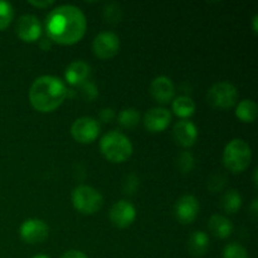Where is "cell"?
Listing matches in <instances>:
<instances>
[{
  "label": "cell",
  "mask_w": 258,
  "mask_h": 258,
  "mask_svg": "<svg viewBox=\"0 0 258 258\" xmlns=\"http://www.w3.org/2000/svg\"><path fill=\"white\" fill-rule=\"evenodd\" d=\"M47 38L62 45L80 42L87 29V20L80 8L64 4L50 10L45 18Z\"/></svg>",
  "instance_id": "obj_1"
},
{
  "label": "cell",
  "mask_w": 258,
  "mask_h": 258,
  "mask_svg": "<svg viewBox=\"0 0 258 258\" xmlns=\"http://www.w3.org/2000/svg\"><path fill=\"white\" fill-rule=\"evenodd\" d=\"M68 96L64 82L54 76H40L32 83L29 101L33 107L43 113L57 110Z\"/></svg>",
  "instance_id": "obj_2"
},
{
  "label": "cell",
  "mask_w": 258,
  "mask_h": 258,
  "mask_svg": "<svg viewBox=\"0 0 258 258\" xmlns=\"http://www.w3.org/2000/svg\"><path fill=\"white\" fill-rule=\"evenodd\" d=\"M100 150L108 161L115 164L125 163L133 155L130 139L120 131H108L100 141Z\"/></svg>",
  "instance_id": "obj_3"
},
{
  "label": "cell",
  "mask_w": 258,
  "mask_h": 258,
  "mask_svg": "<svg viewBox=\"0 0 258 258\" xmlns=\"http://www.w3.org/2000/svg\"><path fill=\"white\" fill-rule=\"evenodd\" d=\"M252 160V149L242 139H233L226 145L223 151V164L232 173H242L249 166Z\"/></svg>",
  "instance_id": "obj_4"
},
{
  "label": "cell",
  "mask_w": 258,
  "mask_h": 258,
  "mask_svg": "<svg viewBox=\"0 0 258 258\" xmlns=\"http://www.w3.org/2000/svg\"><path fill=\"white\" fill-rule=\"evenodd\" d=\"M72 204L77 212L91 216L102 208L103 198L97 189L90 185H78L72 191Z\"/></svg>",
  "instance_id": "obj_5"
},
{
  "label": "cell",
  "mask_w": 258,
  "mask_h": 258,
  "mask_svg": "<svg viewBox=\"0 0 258 258\" xmlns=\"http://www.w3.org/2000/svg\"><path fill=\"white\" fill-rule=\"evenodd\" d=\"M207 100L209 105L219 110H229L237 105L238 91L236 86L229 82L214 83L207 93Z\"/></svg>",
  "instance_id": "obj_6"
},
{
  "label": "cell",
  "mask_w": 258,
  "mask_h": 258,
  "mask_svg": "<svg viewBox=\"0 0 258 258\" xmlns=\"http://www.w3.org/2000/svg\"><path fill=\"white\" fill-rule=\"evenodd\" d=\"M101 125L96 118L83 116L77 118L71 126L72 138L80 144H91L100 135Z\"/></svg>",
  "instance_id": "obj_7"
},
{
  "label": "cell",
  "mask_w": 258,
  "mask_h": 258,
  "mask_svg": "<svg viewBox=\"0 0 258 258\" xmlns=\"http://www.w3.org/2000/svg\"><path fill=\"white\" fill-rule=\"evenodd\" d=\"M93 54L100 59H110L120 52V38L116 33L101 32L96 35L92 43Z\"/></svg>",
  "instance_id": "obj_8"
},
{
  "label": "cell",
  "mask_w": 258,
  "mask_h": 258,
  "mask_svg": "<svg viewBox=\"0 0 258 258\" xmlns=\"http://www.w3.org/2000/svg\"><path fill=\"white\" fill-rule=\"evenodd\" d=\"M20 238L29 244L42 243L49 236V227L44 221L38 218H30L23 222L19 229Z\"/></svg>",
  "instance_id": "obj_9"
},
{
  "label": "cell",
  "mask_w": 258,
  "mask_h": 258,
  "mask_svg": "<svg viewBox=\"0 0 258 258\" xmlns=\"http://www.w3.org/2000/svg\"><path fill=\"white\" fill-rule=\"evenodd\" d=\"M15 32L22 40L27 43H33L42 37V25L35 15L25 14L18 19Z\"/></svg>",
  "instance_id": "obj_10"
},
{
  "label": "cell",
  "mask_w": 258,
  "mask_h": 258,
  "mask_svg": "<svg viewBox=\"0 0 258 258\" xmlns=\"http://www.w3.org/2000/svg\"><path fill=\"white\" fill-rule=\"evenodd\" d=\"M111 223L117 228H127L134 223L136 218V209L130 202L118 201L110 208Z\"/></svg>",
  "instance_id": "obj_11"
},
{
  "label": "cell",
  "mask_w": 258,
  "mask_h": 258,
  "mask_svg": "<svg viewBox=\"0 0 258 258\" xmlns=\"http://www.w3.org/2000/svg\"><path fill=\"white\" fill-rule=\"evenodd\" d=\"M174 213L176 219L181 224H190L196 221L199 213L198 199L190 194H185L178 199L174 207Z\"/></svg>",
  "instance_id": "obj_12"
},
{
  "label": "cell",
  "mask_w": 258,
  "mask_h": 258,
  "mask_svg": "<svg viewBox=\"0 0 258 258\" xmlns=\"http://www.w3.org/2000/svg\"><path fill=\"white\" fill-rule=\"evenodd\" d=\"M144 126L150 133H163L171 121L170 111L164 107H153L144 115Z\"/></svg>",
  "instance_id": "obj_13"
},
{
  "label": "cell",
  "mask_w": 258,
  "mask_h": 258,
  "mask_svg": "<svg viewBox=\"0 0 258 258\" xmlns=\"http://www.w3.org/2000/svg\"><path fill=\"white\" fill-rule=\"evenodd\" d=\"M150 93L155 101H158L161 105H166L170 101H173L175 96V86L173 81L165 76H159L154 78L150 85Z\"/></svg>",
  "instance_id": "obj_14"
},
{
  "label": "cell",
  "mask_w": 258,
  "mask_h": 258,
  "mask_svg": "<svg viewBox=\"0 0 258 258\" xmlns=\"http://www.w3.org/2000/svg\"><path fill=\"white\" fill-rule=\"evenodd\" d=\"M173 138L183 148H191L198 139V128L191 121L180 120L174 125Z\"/></svg>",
  "instance_id": "obj_15"
},
{
  "label": "cell",
  "mask_w": 258,
  "mask_h": 258,
  "mask_svg": "<svg viewBox=\"0 0 258 258\" xmlns=\"http://www.w3.org/2000/svg\"><path fill=\"white\" fill-rule=\"evenodd\" d=\"M91 76V66L83 60H73L64 72V78L68 85L80 86L88 81Z\"/></svg>",
  "instance_id": "obj_16"
},
{
  "label": "cell",
  "mask_w": 258,
  "mask_h": 258,
  "mask_svg": "<svg viewBox=\"0 0 258 258\" xmlns=\"http://www.w3.org/2000/svg\"><path fill=\"white\" fill-rule=\"evenodd\" d=\"M208 229L217 238L226 239L233 232V224L227 217L221 216V214H214L209 218Z\"/></svg>",
  "instance_id": "obj_17"
},
{
  "label": "cell",
  "mask_w": 258,
  "mask_h": 258,
  "mask_svg": "<svg viewBox=\"0 0 258 258\" xmlns=\"http://www.w3.org/2000/svg\"><path fill=\"white\" fill-rule=\"evenodd\" d=\"M209 248V237L206 232L196 231L188 239V251L196 257H202Z\"/></svg>",
  "instance_id": "obj_18"
},
{
  "label": "cell",
  "mask_w": 258,
  "mask_h": 258,
  "mask_svg": "<svg viewBox=\"0 0 258 258\" xmlns=\"http://www.w3.org/2000/svg\"><path fill=\"white\" fill-rule=\"evenodd\" d=\"M173 111L181 120H186L196 112V102L189 96H178L173 101Z\"/></svg>",
  "instance_id": "obj_19"
},
{
  "label": "cell",
  "mask_w": 258,
  "mask_h": 258,
  "mask_svg": "<svg viewBox=\"0 0 258 258\" xmlns=\"http://www.w3.org/2000/svg\"><path fill=\"white\" fill-rule=\"evenodd\" d=\"M221 207L226 213L236 214L242 207V197L234 189H229L221 199Z\"/></svg>",
  "instance_id": "obj_20"
},
{
  "label": "cell",
  "mask_w": 258,
  "mask_h": 258,
  "mask_svg": "<svg viewBox=\"0 0 258 258\" xmlns=\"http://www.w3.org/2000/svg\"><path fill=\"white\" fill-rule=\"evenodd\" d=\"M257 111L258 108L254 101L243 100L237 105L236 116L237 118H239V120L242 121V122L251 123L256 120Z\"/></svg>",
  "instance_id": "obj_21"
},
{
  "label": "cell",
  "mask_w": 258,
  "mask_h": 258,
  "mask_svg": "<svg viewBox=\"0 0 258 258\" xmlns=\"http://www.w3.org/2000/svg\"><path fill=\"white\" fill-rule=\"evenodd\" d=\"M140 112L136 108H123L117 116V121L121 127L128 128V130L135 128L140 122Z\"/></svg>",
  "instance_id": "obj_22"
},
{
  "label": "cell",
  "mask_w": 258,
  "mask_h": 258,
  "mask_svg": "<svg viewBox=\"0 0 258 258\" xmlns=\"http://www.w3.org/2000/svg\"><path fill=\"white\" fill-rule=\"evenodd\" d=\"M121 18H122V10L117 3H108L103 8V19L108 24L116 25L117 23H120Z\"/></svg>",
  "instance_id": "obj_23"
},
{
  "label": "cell",
  "mask_w": 258,
  "mask_h": 258,
  "mask_svg": "<svg viewBox=\"0 0 258 258\" xmlns=\"http://www.w3.org/2000/svg\"><path fill=\"white\" fill-rule=\"evenodd\" d=\"M176 166L183 174L190 173L196 166V159L190 151H183L176 158Z\"/></svg>",
  "instance_id": "obj_24"
},
{
  "label": "cell",
  "mask_w": 258,
  "mask_h": 258,
  "mask_svg": "<svg viewBox=\"0 0 258 258\" xmlns=\"http://www.w3.org/2000/svg\"><path fill=\"white\" fill-rule=\"evenodd\" d=\"M14 18V9L9 2L0 0V30L7 29Z\"/></svg>",
  "instance_id": "obj_25"
},
{
  "label": "cell",
  "mask_w": 258,
  "mask_h": 258,
  "mask_svg": "<svg viewBox=\"0 0 258 258\" xmlns=\"http://www.w3.org/2000/svg\"><path fill=\"white\" fill-rule=\"evenodd\" d=\"M223 258H249L248 252L242 244L232 242L223 249Z\"/></svg>",
  "instance_id": "obj_26"
},
{
  "label": "cell",
  "mask_w": 258,
  "mask_h": 258,
  "mask_svg": "<svg viewBox=\"0 0 258 258\" xmlns=\"http://www.w3.org/2000/svg\"><path fill=\"white\" fill-rule=\"evenodd\" d=\"M78 87H80L81 97L85 101H87V102H91V101H93L98 96L97 86L93 82H91V81H86V82H83Z\"/></svg>",
  "instance_id": "obj_27"
},
{
  "label": "cell",
  "mask_w": 258,
  "mask_h": 258,
  "mask_svg": "<svg viewBox=\"0 0 258 258\" xmlns=\"http://www.w3.org/2000/svg\"><path fill=\"white\" fill-rule=\"evenodd\" d=\"M224 184H226V178H224L222 174H214V175L211 176L208 181V188L211 189L213 193H217V191H221L223 189Z\"/></svg>",
  "instance_id": "obj_28"
},
{
  "label": "cell",
  "mask_w": 258,
  "mask_h": 258,
  "mask_svg": "<svg viewBox=\"0 0 258 258\" xmlns=\"http://www.w3.org/2000/svg\"><path fill=\"white\" fill-rule=\"evenodd\" d=\"M139 188V179L135 174H128L123 181V193L134 194Z\"/></svg>",
  "instance_id": "obj_29"
},
{
  "label": "cell",
  "mask_w": 258,
  "mask_h": 258,
  "mask_svg": "<svg viewBox=\"0 0 258 258\" xmlns=\"http://www.w3.org/2000/svg\"><path fill=\"white\" fill-rule=\"evenodd\" d=\"M98 117H100V120L102 121V122L108 123V122H111L113 118H115V112H113L112 108H110V107L102 108V110L100 111V115H98Z\"/></svg>",
  "instance_id": "obj_30"
},
{
  "label": "cell",
  "mask_w": 258,
  "mask_h": 258,
  "mask_svg": "<svg viewBox=\"0 0 258 258\" xmlns=\"http://www.w3.org/2000/svg\"><path fill=\"white\" fill-rule=\"evenodd\" d=\"M28 4H30L34 8H38V9H47V8L54 5V2L53 0H37V2L35 0H29Z\"/></svg>",
  "instance_id": "obj_31"
},
{
  "label": "cell",
  "mask_w": 258,
  "mask_h": 258,
  "mask_svg": "<svg viewBox=\"0 0 258 258\" xmlns=\"http://www.w3.org/2000/svg\"><path fill=\"white\" fill-rule=\"evenodd\" d=\"M60 258H88L83 252L77 251V249H71V251H67L66 253L62 254Z\"/></svg>",
  "instance_id": "obj_32"
},
{
  "label": "cell",
  "mask_w": 258,
  "mask_h": 258,
  "mask_svg": "<svg viewBox=\"0 0 258 258\" xmlns=\"http://www.w3.org/2000/svg\"><path fill=\"white\" fill-rule=\"evenodd\" d=\"M39 45L43 50H49L52 48V40L49 38H44V39L40 40Z\"/></svg>",
  "instance_id": "obj_33"
},
{
  "label": "cell",
  "mask_w": 258,
  "mask_h": 258,
  "mask_svg": "<svg viewBox=\"0 0 258 258\" xmlns=\"http://www.w3.org/2000/svg\"><path fill=\"white\" fill-rule=\"evenodd\" d=\"M258 202H257V199H254L253 201V203H252V206H251V214L252 216H253V218L256 219L257 218V212H258Z\"/></svg>",
  "instance_id": "obj_34"
},
{
  "label": "cell",
  "mask_w": 258,
  "mask_h": 258,
  "mask_svg": "<svg viewBox=\"0 0 258 258\" xmlns=\"http://www.w3.org/2000/svg\"><path fill=\"white\" fill-rule=\"evenodd\" d=\"M257 22H258V15H254L253 19H252V25H253V32L254 33H257V30H258Z\"/></svg>",
  "instance_id": "obj_35"
},
{
  "label": "cell",
  "mask_w": 258,
  "mask_h": 258,
  "mask_svg": "<svg viewBox=\"0 0 258 258\" xmlns=\"http://www.w3.org/2000/svg\"><path fill=\"white\" fill-rule=\"evenodd\" d=\"M32 258H50V257L47 256V254H37V256H34Z\"/></svg>",
  "instance_id": "obj_36"
},
{
  "label": "cell",
  "mask_w": 258,
  "mask_h": 258,
  "mask_svg": "<svg viewBox=\"0 0 258 258\" xmlns=\"http://www.w3.org/2000/svg\"><path fill=\"white\" fill-rule=\"evenodd\" d=\"M253 180H254V185L257 186V170H254V175H253Z\"/></svg>",
  "instance_id": "obj_37"
}]
</instances>
